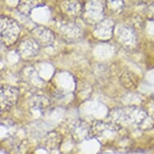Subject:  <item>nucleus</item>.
Returning <instances> with one entry per match:
<instances>
[{
	"label": "nucleus",
	"mask_w": 154,
	"mask_h": 154,
	"mask_svg": "<svg viewBox=\"0 0 154 154\" xmlns=\"http://www.w3.org/2000/svg\"><path fill=\"white\" fill-rule=\"evenodd\" d=\"M33 39L39 44L40 47H49L54 43V35L46 27H36L33 31Z\"/></svg>",
	"instance_id": "obj_6"
},
{
	"label": "nucleus",
	"mask_w": 154,
	"mask_h": 154,
	"mask_svg": "<svg viewBox=\"0 0 154 154\" xmlns=\"http://www.w3.org/2000/svg\"><path fill=\"white\" fill-rule=\"evenodd\" d=\"M109 117L112 119V122L117 124L119 123L141 124L148 119V114L144 110L136 107H127L112 110Z\"/></svg>",
	"instance_id": "obj_1"
},
{
	"label": "nucleus",
	"mask_w": 154,
	"mask_h": 154,
	"mask_svg": "<svg viewBox=\"0 0 154 154\" xmlns=\"http://www.w3.org/2000/svg\"><path fill=\"white\" fill-rule=\"evenodd\" d=\"M19 98L18 88L10 85L0 87V111L7 112L15 106Z\"/></svg>",
	"instance_id": "obj_3"
},
{
	"label": "nucleus",
	"mask_w": 154,
	"mask_h": 154,
	"mask_svg": "<svg viewBox=\"0 0 154 154\" xmlns=\"http://www.w3.org/2000/svg\"><path fill=\"white\" fill-rule=\"evenodd\" d=\"M71 134L73 139L78 142H82V140L88 138L92 135L91 126L83 120H78L71 127Z\"/></svg>",
	"instance_id": "obj_5"
},
{
	"label": "nucleus",
	"mask_w": 154,
	"mask_h": 154,
	"mask_svg": "<svg viewBox=\"0 0 154 154\" xmlns=\"http://www.w3.org/2000/svg\"><path fill=\"white\" fill-rule=\"evenodd\" d=\"M45 144L50 148H57L60 144V136L56 132H50L46 138Z\"/></svg>",
	"instance_id": "obj_8"
},
{
	"label": "nucleus",
	"mask_w": 154,
	"mask_h": 154,
	"mask_svg": "<svg viewBox=\"0 0 154 154\" xmlns=\"http://www.w3.org/2000/svg\"><path fill=\"white\" fill-rule=\"evenodd\" d=\"M119 82L121 85L127 90H133L136 89L137 86L136 78L132 73L125 72L122 73L119 77Z\"/></svg>",
	"instance_id": "obj_7"
},
{
	"label": "nucleus",
	"mask_w": 154,
	"mask_h": 154,
	"mask_svg": "<svg viewBox=\"0 0 154 154\" xmlns=\"http://www.w3.org/2000/svg\"><path fill=\"white\" fill-rule=\"evenodd\" d=\"M40 46L33 38L24 39L17 47L19 55L24 60H30L39 53Z\"/></svg>",
	"instance_id": "obj_4"
},
{
	"label": "nucleus",
	"mask_w": 154,
	"mask_h": 154,
	"mask_svg": "<svg viewBox=\"0 0 154 154\" xmlns=\"http://www.w3.org/2000/svg\"><path fill=\"white\" fill-rule=\"evenodd\" d=\"M20 32L18 24L8 17H0V41L10 46L17 40Z\"/></svg>",
	"instance_id": "obj_2"
}]
</instances>
